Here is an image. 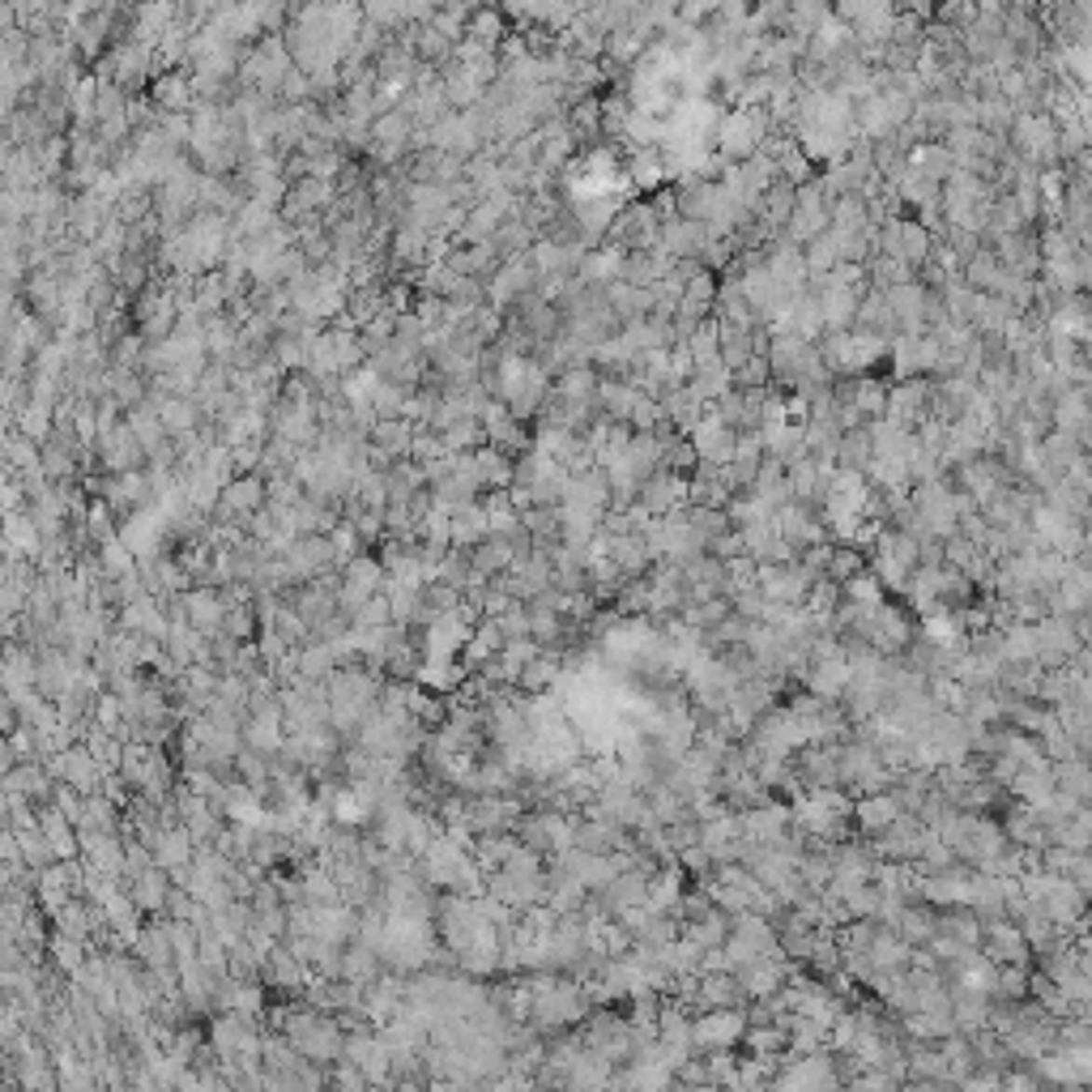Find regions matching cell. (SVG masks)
Here are the masks:
<instances>
[{
    "label": "cell",
    "instance_id": "obj_3",
    "mask_svg": "<svg viewBox=\"0 0 1092 1092\" xmlns=\"http://www.w3.org/2000/svg\"><path fill=\"white\" fill-rule=\"evenodd\" d=\"M905 815V807H900V799L892 794V789H880V794H862L858 802H853V824L862 828V837H883V832L896 824V819Z\"/></svg>",
    "mask_w": 1092,
    "mask_h": 1092
},
{
    "label": "cell",
    "instance_id": "obj_10",
    "mask_svg": "<svg viewBox=\"0 0 1092 1092\" xmlns=\"http://www.w3.org/2000/svg\"><path fill=\"white\" fill-rule=\"evenodd\" d=\"M256 627H261V619H256V607H253V602H243V607H231V610H226V619H223V632H226V636H235V640H253V636H256Z\"/></svg>",
    "mask_w": 1092,
    "mask_h": 1092
},
{
    "label": "cell",
    "instance_id": "obj_13",
    "mask_svg": "<svg viewBox=\"0 0 1092 1092\" xmlns=\"http://www.w3.org/2000/svg\"><path fill=\"white\" fill-rule=\"evenodd\" d=\"M162 423H167V431H184V427H193V405L188 402H162Z\"/></svg>",
    "mask_w": 1092,
    "mask_h": 1092
},
{
    "label": "cell",
    "instance_id": "obj_2",
    "mask_svg": "<svg viewBox=\"0 0 1092 1092\" xmlns=\"http://www.w3.org/2000/svg\"><path fill=\"white\" fill-rule=\"evenodd\" d=\"M286 564H291L294 580H316L321 572L337 567V555H334V542H329V534H304V538H294L291 551H286Z\"/></svg>",
    "mask_w": 1092,
    "mask_h": 1092
},
{
    "label": "cell",
    "instance_id": "obj_15",
    "mask_svg": "<svg viewBox=\"0 0 1092 1092\" xmlns=\"http://www.w3.org/2000/svg\"><path fill=\"white\" fill-rule=\"evenodd\" d=\"M21 427H26V435H43L48 431V410H43V405H31L26 418H21Z\"/></svg>",
    "mask_w": 1092,
    "mask_h": 1092
},
{
    "label": "cell",
    "instance_id": "obj_7",
    "mask_svg": "<svg viewBox=\"0 0 1092 1092\" xmlns=\"http://www.w3.org/2000/svg\"><path fill=\"white\" fill-rule=\"evenodd\" d=\"M504 645H508V640H504V632H499L496 619H478V627L470 632L466 645H461V666H466V670H483Z\"/></svg>",
    "mask_w": 1092,
    "mask_h": 1092
},
{
    "label": "cell",
    "instance_id": "obj_4",
    "mask_svg": "<svg viewBox=\"0 0 1092 1092\" xmlns=\"http://www.w3.org/2000/svg\"><path fill=\"white\" fill-rule=\"evenodd\" d=\"M483 538H491V512H486V504H478V499L457 504L453 508V546L474 551Z\"/></svg>",
    "mask_w": 1092,
    "mask_h": 1092
},
{
    "label": "cell",
    "instance_id": "obj_11",
    "mask_svg": "<svg viewBox=\"0 0 1092 1092\" xmlns=\"http://www.w3.org/2000/svg\"><path fill=\"white\" fill-rule=\"evenodd\" d=\"M116 508L107 504V499H94L90 508H86V534L94 538V542H107V538H116Z\"/></svg>",
    "mask_w": 1092,
    "mask_h": 1092
},
{
    "label": "cell",
    "instance_id": "obj_5",
    "mask_svg": "<svg viewBox=\"0 0 1092 1092\" xmlns=\"http://www.w3.org/2000/svg\"><path fill=\"white\" fill-rule=\"evenodd\" d=\"M171 888H175L171 870H162L158 862H154L150 870H142L137 880H129V892H132V900L142 905V913H167V896H171Z\"/></svg>",
    "mask_w": 1092,
    "mask_h": 1092
},
{
    "label": "cell",
    "instance_id": "obj_9",
    "mask_svg": "<svg viewBox=\"0 0 1092 1092\" xmlns=\"http://www.w3.org/2000/svg\"><path fill=\"white\" fill-rule=\"evenodd\" d=\"M862 572V555L853 551V546H832L828 555V567H824V577L837 580V585H845V580H853Z\"/></svg>",
    "mask_w": 1092,
    "mask_h": 1092
},
{
    "label": "cell",
    "instance_id": "obj_12",
    "mask_svg": "<svg viewBox=\"0 0 1092 1092\" xmlns=\"http://www.w3.org/2000/svg\"><path fill=\"white\" fill-rule=\"evenodd\" d=\"M385 623H393V602H389V594L367 597L363 607L354 610V627H385Z\"/></svg>",
    "mask_w": 1092,
    "mask_h": 1092
},
{
    "label": "cell",
    "instance_id": "obj_1",
    "mask_svg": "<svg viewBox=\"0 0 1092 1092\" xmlns=\"http://www.w3.org/2000/svg\"><path fill=\"white\" fill-rule=\"evenodd\" d=\"M691 1029H696V1050H721V1045L743 1042L747 1012L743 1007H708L691 1020Z\"/></svg>",
    "mask_w": 1092,
    "mask_h": 1092
},
{
    "label": "cell",
    "instance_id": "obj_14",
    "mask_svg": "<svg viewBox=\"0 0 1092 1092\" xmlns=\"http://www.w3.org/2000/svg\"><path fill=\"white\" fill-rule=\"evenodd\" d=\"M700 453H704V457H717V461H726V457H730V440H726L721 431H713V427H708V431L700 435Z\"/></svg>",
    "mask_w": 1092,
    "mask_h": 1092
},
{
    "label": "cell",
    "instance_id": "obj_6",
    "mask_svg": "<svg viewBox=\"0 0 1092 1092\" xmlns=\"http://www.w3.org/2000/svg\"><path fill=\"white\" fill-rule=\"evenodd\" d=\"M193 858H197V840H193V832L184 828V824H167V828L154 837V862H158L162 870L188 867Z\"/></svg>",
    "mask_w": 1092,
    "mask_h": 1092
},
{
    "label": "cell",
    "instance_id": "obj_8",
    "mask_svg": "<svg viewBox=\"0 0 1092 1092\" xmlns=\"http://www.w3.org/2000/svg\"><path fill=\"white\" fill-rule=\"evenodd\" d=\"M380 961H385V956H380L372 943L359 939L342 951V977L354 981V986H372V981L380 977Z\"/></svg>",
    "mask_w": 1092,
    "mask_h": 1092
}]
</instances>
